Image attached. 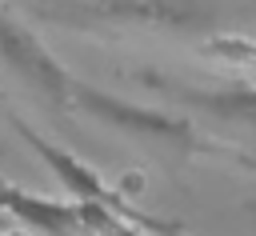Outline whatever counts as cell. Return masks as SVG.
<instances>
[{
    "mask_svg": "<svg viewBox=\"0 0 256 236\" xmlns=\"http://www.w3.org/2000/svg\"><path fill=\"white\" fill-rule=\"evenodd\" d=\"M152 80L160 92L176 96L180 104H192L224 124H240V128H252L256 132V88L252 84H228V88H188L180 80H164V76H144Z\"/></svg>",
    "mask_w": 256,
    "mask_h": 236,
    "instance_id": "obj_1",
    "label": "cell"
}]
</instances>
